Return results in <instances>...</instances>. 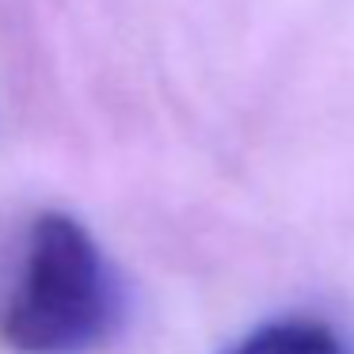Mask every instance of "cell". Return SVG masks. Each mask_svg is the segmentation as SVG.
I'll list each match as a JSON object with an SVG mask.
<instances>
[{"label":"cell","instance_id":"obj_1","mask_svg":"<svg viewBox=\"0 0 354 354\" xmlns=\"http://www.w3.org/2000/svg\"><path fill=\"white\" fill-rule=\"evenodd\" d=\"M122 293L100 240L65 209L31 217L0 286L8 354H88L115 331Z\"/></svg>","mask_w":354,"mask_h":354},{"label":"cell","instance_id":"obj_2","mask_svg":"<svg viewBox=\"0 0 354 354\" xmlns=\"http://www.w3.org/2000/svg\"><path fill=\"white\" fill-rule=\"evenodd\" d=\"M221 354H346V351L324 320L286 316V320L259 324Z\"/></svg>","mask_w":354,"mask_h":354}]
</instances>
